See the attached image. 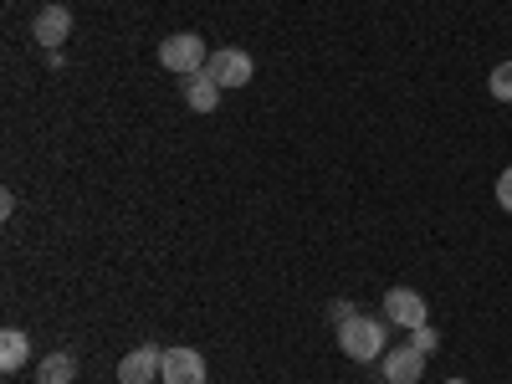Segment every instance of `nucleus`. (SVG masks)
<instances>
[{
  "label": "nucleus",
  "instance_id": "obj_1",
  "mask_svg": "<svg viewBox=\"0 0 512 384\" xmlns=\"http://www.w3.org/2000/svg\"><path fill=\"white\" fill-rule=\"evenodd\" d=\"M338 349H344V359H354V364L384 359V318L354 313L349 323H338Z\"/></svg>",
  "mask_w": 512,
  "mask_h": 384
},
{
  "label": "nucleus",
  "instance_id": "obj_2",
  "mask_svg": "<svg viewBox=\"0 0 512 384\" xmlns=\"http://www.w3.org/2000/svg\"><path fill=\"white\" fill-rule=\"evenodd\" d=\"M205 62H210V52H205L200 31H175V36L159 41V67H164V72L190 77V72H205Z\"/></svg>",
  "mask_w": 512,
  "mask_h": 384
},
{
  "label": "nucleus",
  "instance_id": "obj_3",
  "mask_svg": "<svg viewBox=\"0 0 512 384\" xmlns=\"http://www.w3.org/2000/svg\"><path fill=\"white\" fill-rule=\"evenodd\" d=\"M425 318H431V313H425V297L415 287H390V292H384V323L415 333V328H425Z\"/></svg>",
  "mask_w": 512,
  "mask_h": 384
},
{
  "label": "nucleus",
  "instance_id": "obj_4",
  "mask_svg": "<svg viewBox=\"0 0 512 384\" xmlns=\"http://www.w3.org/2000/svg\"><path fill=\"white\" fill-rule=\"evenodd\" d=\"M205 72L221 82V88H246V82L256 77V62L241 52V47H221V52H210Z\"/></svg>",
  "mask_w": 512,
  "mask_h": 384
},
{
  "label": "nucleus",
  "instance_id": "obj_5",
  "mask_svg": "<svg viewBox=\"0 0 512 384\" xmlns=\"http://www.w3.org/2000/svg\"><path fill=\"white\" fill-rule=\"evenodd\" d=\"M31 36H36V47L62 52V41L72 36V11H67V6H47V11H36V21H31Z\"/></svg>",
  "mask_w": 512,
  "mask_h": 384
},
{
  "label": "nucleus",
  "instance_id": "obj_6",
  "mask_svg": "<svg viewBox=\"0 0 512 384\" xmlns=\"http://www.w3.org/2000/svg\"><path fill=\"white\" fill-rule=\"evenodd\" d=\"M164 384H205V359L195 349H164Z\"/></svg>",
  "mask_w": 512,
  "mask_h": 384
},
{
  "label": "nucleus",
  "instance_id": "obj_7",
  "mask_svg": "<svg viewBox=\"0 0 512 384\" xmlns=\"http://www.w3.org/2000/svg\"><path fill=\"white\" fill-rule=\"evenodd\" d=\"M379 369H384V379H390V384H415L425 374V354L415 344H400V349H390V354L379 359Z\"/></svg>",
  "mask_w": 512,
  "mask_h": 384
},
{
  "label": "nucleus",
  "instance_id": "obj_8",
  "mask_svg": "<svg viewBox=\"0 0 512 384\" xmlns=\"http://www.w3.org/2000/svg\"><path fill=\"white\" fill-rule=\"evenodd\" d=\"M159 369H164V349L144 344V349H134V354L118 364V384H154Z\"/></svg>",
  "mask_w": 512,
  "mask_h": 384
},
{
  "label": "nucleus",
  "instance_id": "obj_9",
  "mask_svg": "<svg viewBox=\"0 0 512 384\" xmlns=\"http://www.w3.org/2000/svg\"><path fill=\"white\" fill-rule=\"evenodd\" d=\"M221 93H226V88H221L210 72H190V77H185V103H190V113H216Z\"/></svg>",
  "mask_w": 512,
  "mask_h": 384
},
{
  "label": "nucleus",
  "instance_id": "obj_10",
  "mask_svg": "<svg viewBox=\"0 0 512 384\" xmlns=\"http://www.w3.org/2000/svg\"><path fill=\"white\" fill-rule=\"evenodd\" d=\"M72 379H77V359L67 349H57L36 364V384H72Z\"/></svg>",
  "mask_w": 512,
  "mask_h": 384
},
{
  "label": "nucleus",
  "instance_id": "obj_11",
  "mask_svg": "<svg viewBox=\"0 0 512 384\" xmlns=\"http://www.w3.org/2000/svg\"><path fill=\"white\" fill-rule=\"evenodd\" d=\"M26 359H31L26 333H21V328H6V333H0V369H6V374H16Z\"/></svg>",
  "mask_w": 512,
  "mask_h": 384
},
{
  "label": "nucleus",
  "instance_id": "obj_12",
  "mask_svg": "<svg viewBox=\"0 0 512 384\" xmlns=\"http://www.w3.org/2000/svg\"><path fill=\"white\" fill-rule=\"evenodd\" d=\"M487 93H492L497 103H512V62H497V67L487 72Z\"/></svg>",
  "mask_w": 512,
  "mask_h": 384
},
{
  "label": "nucleus",
  "instance_id": "obj_13",
  "mask_svg": "<svg viewBox=\"0 0 512 384\" xmlns=\"http://www.w3.org/2000/svg\"><path fill=\"white\" fill-rule=\"evenodd\" d=\"M410 344H415L420 354H436V349H441V333H436L431 323H425V328H415V333H410Z\"/></svg>",
  "mask_w": 512,
  "mask_h": 384
},
{
  "label": "nucleus",
  "instance_id": "obj_14",
  "mask_svg": "<svg viewBox=\"0 0 512 384\" xmlns=\"http://www.w3.org/2000/svg\"><path fill=\"white\" fill-rule=\"evenodd\" d=\"M497 200H502V210L512 216V164L502 169V180H497Z\"/></svg>",
  "mask_w": 512,
  "mask_h": 384
},
{
  "label": "nucleus",
  "instance_id": "obj_15",
  "mask_svg": "<svg viewBox=\"0 0 512 384\" xmlns=\"http://www.w3.org/2000/svg\"><path fill=\"white\" fill-rule=\"evenodd\" d=\"M328 318H333V323H349V318H354V303H344V297H338V303L328 308Z\"/></svg>",
  "mask_w": 512,
  "mask_h": 384
},
{
  "label": "nucleus",
  "instance_id": "obj_16",
  "mask_svg": "<svg viewBox=\"0 0 512 384\" xmlns=\"http://www.w3.org/2000/svg\"><path fill=\"white\" fill-rule=\"evenodd\" d=\"M446 384H466V379H446Z\"/></svg>",
  "mask_w": 512,
  "mask_h": 384
}]
</instances>
